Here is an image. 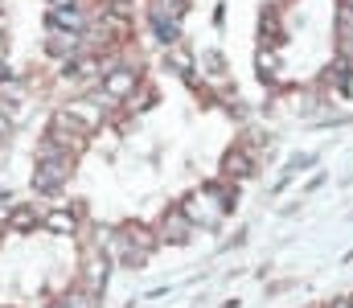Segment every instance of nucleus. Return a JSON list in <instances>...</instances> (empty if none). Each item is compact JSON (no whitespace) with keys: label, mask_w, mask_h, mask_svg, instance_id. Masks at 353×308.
<instances>
[{"label":"nucleus","mask_w":353,"mask_h":308,"mask_svg":"<svg viewBox=\"0 0 353 308\" xmlns=\"http://www.w3.org/2000/svg\"><path fill=\"white\" fill-rule=\"evenodd\" d=\"M50 144H58L62 152H79L83 144H87V127L70 115V111H58L54 115V123H50V136H46Z\"/></svg>","instance_id":"1"},{"label":"nucleus","mask_w":353,"mask_h":308,"mask_svg":"<svg viewBox=\"0 0 353 308\" xmlns=\"http://www.w3.org/2000/svg\"><path fill=\"white\" fill-rule=\"evenodd\" d=\"M136 91V70H128V66H119V70H111L107 74V83H103V99H123V95H132Z\"/></svg>","instance_id":"2"},{"label":"nucleus","mask_w":353,"mask_h":308,"mask_svg":"<svg viewBox=\"0 0 353 308\" xmlns=\"http://www.w3.org/2000/svg\"><path fill=\"white\" fill-rule=\"evenodd\" d=\"M210 202H214V189L189 198V202H185V218H193V222H214V218L222 214V205H210Z\"/></svg>","instance_id":"3"},{"label":"nucleus","mask_w":353,"mask_h":308,"mask_svg":"<svg viewBox=\"0 0 353 308\" xmlns=\"http://www.w3.org/2000/svg\"><path fill=\"white\" fill-rule=\"evenodd\" d=\"M50 25H54V29H66V33H79V29H83V8L58 4V8L50 12Z\"/></svg>","instance_id":"4"},{"label":"nucleus","mask_w":353,"mask_h":308,"mask_svg":"<svg viewBox=\"0 0 353 308\" xmlns=\"http://www.w3.org/2000/svg\"><path fill=\"white\" fill-rule=\"evenodd\" d=\"M66 111H70V115H74L83 127H94V123L103 119V103H94V99H74Z\"/></svg>","instance_id":"5"},{"label":"nucleus","mask_w":353,"mask_h":308,"mask_svg":"<svg viewBox=\"0 0 353 308\" xmlns=\"http://www.w3.org/2000/svg\"><path fill=\"white\" fill-rule=\"evenodd\" d=\"M41 222H46V230H54V234H74V230H79V214H70V209H50Z\"/></svg>","instance_id":"6"},{"label":"nucleus","mask_w":353,"mask_h":308,"mask_svg":"<svg viewBox=\"0 0 353 308\" xmlns=\"http://www.w3.org/2000/svg\"><path fill=\"white\" fill-rule=\"evenodd\" d=\"M79 45H83L79 33H66V29L50 25V54H79Z\"/></svg>","instance_id":"7"},{"label":"nucleus","mask_w":353,"mask_h":308,"mask_svg":"<svg viewBox=\"0 0 353 308\" xmlns=\"http://www.w3.org/2000/svg\"><path fill=\"white\" fill-rule=\"evenodd\" d=\"M41 218H46V214H37V205H21V209L8 214V226H12V230H29V226H37Z\"/></svg>","instance_id":"8"},{"label":"nucleus","mask_w":353,"mask_h":308,"mask_svg":"<svg viewBox=\"0 0 353 308\" xmlns=\"http://www.w3.org/2000/svg\"><path fill=\"white\" fill-rule=\"evenodd\" d=\"M185 8H189L185 0H152V17H165V21L169 17H181Z\"/></svg>","instance_id":"9"},{"label":"nucleus","mask_w":353,"mask_h":308,"mask_svg":"<svg viewBox=\"0 0 353 308\" xmlns=\"http://www.w3.org/2000/svg\"><path fill=\"white\" fill-rule=\"evenodd\" d=\"M226 173H230V177L251 173V169H247V156H243V152H230V156H226Z\"/></svg>","instance_id":"10"},{"label":"nucleus","mask_w":353,"mask_h":308,"mask_svg":"<svg viewBox=\"0 0 353 308\" xmlns=\"http://www.w3.org/2000/svg\"><path fill=\"white\" fill-rule=\"evenodd\" d=\"M169 62H173V70H176V74H189V66H193L185 50H173V54H169Z\"/></svg>","instance_id":"11"},{"label":"nucleus","mask_w":353,"mask_h":308,"mask_svg":"<svg viewBox=\"0 0 353 308\" xmlns=\"http://www.w3.org/2000/svg\"><path fill=\"white\" fill-rule=\"evenodd\" d=\"M333 308H353V300H333Z\"/></svg>","instance_id":"12"},{"label":"nucleus","mask_w":353,"mask_h":308,"mask_svg":"<svg viewBox=\"0 0 353 308\" xmlns=\"http://www.w3.org/2000/svg\"><path fill=\"white\" fill-rule=\"evenodd\" d=\"M4 127H8V119H4V115H0V132H4Z\"/></svg>","instance_id":"13"},{"label":"nucleus","mask_w":353,"mask_h":308,"mask_svg":"<svg viewBox=\"0 0 353 308\" xmlns=\"http://www.w3.org/2000/svg\"><path fill=\"white\" fill-rule=\"evenodd\" d=\"M50 308H66V305H50Z\"/></svg>","instance_id":"14"}]
</instances>
